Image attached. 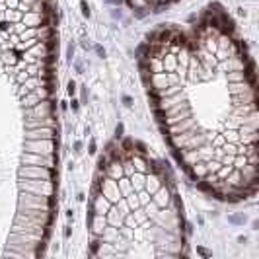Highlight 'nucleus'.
<instances>
[{"label": "nucleus", "mask_w": 259, "mask_h": 259, "mask_svg": "<svg viewBox=\"0 0 259 259\" xmlns=\"http://www.w3.org/2000/svg\"><path fill=\"white\" fill-rule=\"evenodd\" d=\"M138 68L170 152L206 195H257L255 66L236 22L208 4L183 23L154 27Z\"/></svg>", "instance_id": "nucleus-1"}, {"label": "nucleus", "mask_w": 259, "mask_h": 259, "mask_svg": "<svg viewBox=\"0 0 259 259\" xmlns=\"http://www.w3.org/2000/svg\"><path fill=\"white\" fill-rule=\"evenodd\" d=\"M57 20L53 0H0V74L22 113L18 205L8 253L39 255L55 218L59 160Z\"/></svg>", "instance_id": "nucleus-2"}, {"label": "nucleus", "mask_w": 259, "mask_h": 259, "mask_svg": "<svg viewBox=\"0 0 259 259\" xmlns=\"http://www.w3.org/2000/svg\"><path fill=\"white\" fill-rule=\"evenodd\" d=\"M86 226L90 257L189 253L187 224L173 173L132 136H115L99 156Z\"/></svg>", "instance_id": "nucleus-3"}, {"label": "nucleus", "mask_w": 259, "mask_h": 259, "mask_svg": "<svg viewBox=\"0 0 259 259\" xmlns=\"http://www.w3.org/2000/svg\"><path fill=\"white\" fill-rule=\"evenodd\" d=\"M127 10L138 16H146V14H158L162 10L173 6L179 0H119Z\"/></svg>", "instance_id": "nucleus-4"}]
</instances>
